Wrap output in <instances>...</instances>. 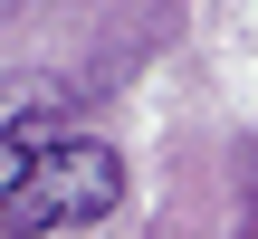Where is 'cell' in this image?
Instances as JSON below:
<instances>
[{
	"label": "cell",
	"mask_w": 258,
	"mask_h": 239,
	"mask_svg": "<svg viewBox=\"0 0 258 239\" xmlns=\"http://www.w3.org/2000/svg\"><path fill=\"white\" fill-rule=\"evenodd\" d=\"M48 144H57V86H38V77H29V86H10V96H0V201L29 182V163H38Z\"/></svg>",
	"instance_id": "cell-2"
},
{
	"label": "cell",
	"mask_w": 258,
	"mask_h": 239,
	"mask_svg": "<svg viewBox=\"0 0 258 239\" xmlns=\"http://www.w3.org/2000/svg\"><path fill=\"white\" fill-rule=\"evenodd\" d=\"M124 211V153L105 134H57L29 182L0 201V239H48V230H96Z\"/></svg>",
	"instance_id": "cell-1"
}]
</instances>
